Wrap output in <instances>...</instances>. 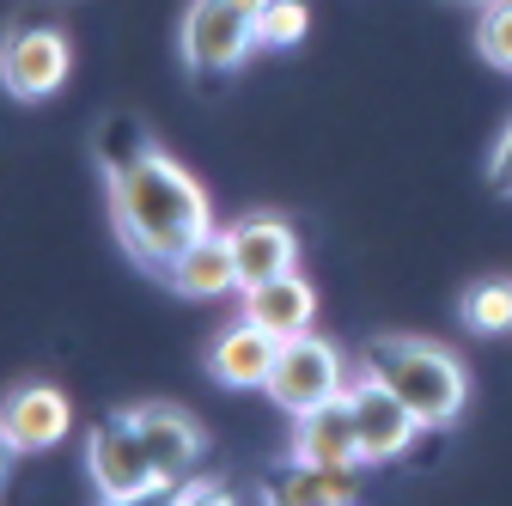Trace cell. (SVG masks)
<instances>
[{"instance_id":"6da1fadb","label":"cell","mask_w":512,"mask_h":506,"mask_svg":"<svg viewBox=\"0 0 512 506\" xmlns=\"http://www.w3.org/2000/svg\"><path fill=\"white\" fill-rule=\"evenodd\" d=\"M104 196H110V226L122 250L153 275H165L189 244L214 232L208 189L165 147H141L135 159L104 165Z\"/></svg>"},{"instance_id":"7a4b0ae2","label":"cell","mask_w":512,"mask_h":506,"mask_svg":"<svg viewBox=\"0 0 512 506\" xmlns=\"http://www.w3.org/2000/svg\"><path fill=\"white\" fill-rule=\"evenodd\" d=\"M366 366L427 427H452L464 415V403H470V372H464V360L445 348V342H427V336H378L366 348Z\"/></svg>"},{"instance_id":"3957f363","label":"cell","mask_w":512,"mask_h":506,"mask_svg":"<svg viewBox=\"0 0 512 506\" xmlns=\"http://www.w3.org/2000/svg\"><path fill=\"white\" fill-rule=\"evenodd\" d=\"M86 482H92V494H98V500H110V506H128V500L165 494L159 464H153V452H147L141 427L128 421V409H122V415H110V421H98V427L86 433Z\"/></svg>"},{"instance_id":"277c9868","label":"cell","mask_w":512,"mask_h":506,"mask_svg":"<svg viewBox=\"0 0 512 506\" xmlns=\"http://www.w3.org/2000/svg\"><path fill=\"white\" fill-rule=\"evenodd\" d=\"M177 49H183L189 74L220 80V74H238L250 49H263V43H256V19L238 0H189L183 25H177Z\"/></svg>"},{"instance_id":"5b68a950","label":"cell","mask_w":512,"mask_h":506,"mask_svg":"<svg viewBox=\"0 0 512 506\" xmlns=\"http://www.w3.org/2000/svg\"><path fill=\"white\" fill-rule=\"evenodd\" d=\"M348 403H354V427H360V458L378 464H397L415 452V439L427 433V421L384 385L372 366H360V378H348Z\"/></svg>"},{"instance_id":"8992f818","label":"cell","mask_w":512,"mask_h":506,"mask_svg":"<svg viewBox=\"0 0 512 506\" xmlns=\"http://www.w3.org/2000/svg\"><path fill=\"white\" fill-rule=\"evenodd\" d=\"M336 391H348V360H342L336 342L311 336V330L293 336V342H281V360H275V378H269L275 409L305 415V409H317V403H330Z\"/></svg>"},{"instance_id":"52a82bcc","label":"cell","mask_w":512,"mask_h":506,"mask_svg":"<svg viewBox=\"0 0 512 506\" xmlns=\"http://www.w3.org/2000/svg\"><path fill=\"white\" fill-rule=\"evenodd\" d=\"M74 74V43L61 25H19L0 49V80H7V98L19 104H37V98H55Z\"/></svg>"},{"instance_id":"ba28073f","label":"cell","mask_w":512,"mask_h":506,"mask_svg":"<svg viewBox=\"0 0 512 506\" xmlns=\"http://www.w3.org/2000/svg\"><path fill=\"white\" fill-rule=\"evenodd\" d=\"M74 433V403L55 385H19L0 409V439H7V458L25 452H55L61 439Z\"/></svg>"},{"instance_id":"9c48e42d","label":"cell","mask_w":512,"mask_h":506,"mask_svg":"<svg viewBox=\"0 0 512 506\" xmlns=\"http://www.w3.org/2000/svg\"><path fill=\"white\" fill-rule=\"evenodd\" d=\"M128 421L141 427V439H147V452H153L165 488H177L189 470L202 464L208 433H202V421L189 415V409H177V403H141V409H128Z\"/></svg>"},{"instance_id":"30bf717a","label":"cell","mask_w":512,"mask_h":506,"mask_svg":"<svg viewBox=\"0 0 512 506\" xmlns=\"http://www.w3.org/2000/svg\"><path fill=\"white\" fill-rule=\"evenodd\" d=\"M293 458L299 464H330V470H360V427H354V403L348 391H336L330 403H317L305 415H293Z\"/></svg>"},{"instance_id":"8fae6325","label":"cell","mask_w":512,"mask_h":506,"mask_svg":"<svg viewBox=\"0 0 512 506\" xmlns=\"http://www.w3.org/2000/svg\"><path fill=\"white\" fill-rule=\"evenodd\" d=\"M275 360H281V336H269L256 318H238L214 354H208V378L226 391H269V378H275Z\"/></svg>"},{"instance_id":"7c38bea8","label":"cell","mask_w":512,"mask_h":506,"mask_svg":"<svg viewBox=\"0 0 512 506\" xmlns=\"http://www.w3.org/2000/svg\"><path fill=\"white\" fill-rule=\"evenodd\" d=\"M226 232H232V257H238V287H256V281H275V275L299 269V232L281 214H244Z\"/></svg>"},{"instance_id":"4fadbf2b","label":"cell","mask_w":512,"mask_h":506,"mask_svg":"<svg viewBox=\"0 0 512 506\" xmlns=\"http://www.w3.org/2000/svg\"><path fill=\"white\" fill-rule=\"evenodd\" d=\"M238 305H244V318H256V324H263L269 336H281V342L305 336L311 318H317V293H311V281L299 269H287L275 281H256V287H238Z\"/></svg>"},{"instance_id":"5bb4252c","label":"cell","mask_w":512,"mask_h":506,"mask_svg":"<svg viewBox=\"0 0 512 506\" xmlns=\"http://www.w3.org/2000/svg\"><path fill=\"white\" fill-rule=\"evenodd\" d=\"M165 287L177 293V299H226V293H238V257H232V232H208V238H196L183 250V257L165 269Z\"/></svg>"},{"instance_id":"9a60e30c","label":"cell","mask_w":512,"mask_h":506,"mask_svg":"<svg viewBox=\"0 0 512 506\" xmlns=\"http://www.w3.org/2000/svg\"><path fill=\"white\" fill-rule=\"evenodd\" d=\"M360 494L354 470H330V464H287L281 476H269V500L281 506H348Z\"/></svg>"},{"instance_id":"2e32d148","label":"cell","mask_w":512,"mask_h":506,"mask_svg":"<svg viewBox=\"0 0 512 506\" xmlns=\"http://www.w3.org/2000/svg\"><path fill=\"white\" fill-rule=\"evenodd\" d=\"M464 324L476 336H506L512 330V281H476L464 293Z\"/></svg>"},{"instance_id":"e0dca14e","label":"cell","mask_w":512,"mask_h":506,"mask_svg":"<svg viewBox=\"0 0 512 506\" xmlns=\"http://www.w3.org/2000/svg\"><path fill=\"white\" fill-rule=\"evenodd\" d=\"M305 31H311L305 0H269V7L256 13V43L263 49H293V43H305Z\"/></svg>"},{"instance_id":"ac0fdd59","label":"cell","mask_w":512,"mask_h":506,"mask_svg":"<svg viewBox=\"0 0 512 506\" xmlns=\"http://www.w3.org/2000/svg\"><path fill=\"white\" fill-rule=\"evenodd\" d=\"M476 49H482L488 68L512 74V0H488L476 13Z\"/></svg>"},{"instance_id":"d6986e66","label":"cell","mask_w":512,"mask_h":506,"mask_svg":"<svg viewBox=\"0 0 512 506\" xmlns=\"http://www.w3.org/2000/svg\"><path fill=\"white\" fill-rule=\"evenodd\" d=\"M488 189L512 202V122L500 129V141H494V153H488Z\"/></svg>"},{"instance_id":"ffe728a7","label":"cell","mask_w":512,"mask_h":506,"mask_svg":"<svg viewBox=\"0 0 512 506\" xmlns=\"http://www.w3.org/2000/svg\"><path fill=\"white\" fill-rule=\"evenodd\" d=\"M171 500H183V506H196V500H232L226 494V482H208V476H183L177 488H165Z\"/></svg>"},{"instance_id":"44dd1931","label":"cell","mask_w":512,"mask_h":506,"mask_svg":"<svg viewBox=\"0 0 512 506\" xmlns=\"http://www.w3.org/2000/svg\"><path fill=\"white\" fill-rule=\"evenodd\" d=\"M238 7H244V13L256 19V13H263V7H269V0H238Z\"/></svg>"},{"instance_id":"7402d4cb","label":"cell","mask_w":512,"mask_h":506,"mask_svg":"<svg viewBox=\"0 0 512 506\" xmlns=\"http://www.w3.org/2000/svg\"><path fill=\"white\" fill-rule=\"evenodd\" d=\"M452 7H488V0H452Z\"/></svg>"}]
</instances>
